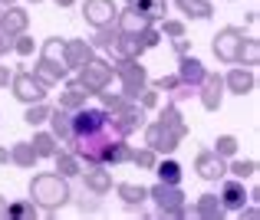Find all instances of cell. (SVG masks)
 Wrapping results in <instances>:
<instances>
[{"label":"cell","mask_w":260,"mask_h":220,"mask_svg":"<svg viewBox=\"0 0 260 220\" xmlns=\"http://www.w3.org/2000/svg\"><path fill=\"white\" fill-rule=\"evenodd\" d=\"M241 43H244V30L234 26V23H228V26H221V30L214 33V40H211V53H214L217 63L234 66L237 53H241Z\"/></svg>","instance_id":"obj_8"},{"label":"cell","mask_w":260,"mask_h":220,"mask_svg":"<svg viewBox=\"0 0 260 220\" xmlns=\"http://www.w3.org/2000/svg\"><path fill=\"white\" fill-rule=\"evenodd\" d=\"M7 53H10V40H7V36H4V33H0V59H4V56H7Z\"/></svg>","instance_id":"obj_50"},{"label":"cell","mask_w":260,"mask_h":220,"mask_svg":"<svg viewBox=\"0 0 260 220\" xmlns=\"http://www.w3.org/2000/svg\"><path fill=\"white\" fill-rule=\"evenodd\" d=\"M46 125H50V132L59 138V145H66V141L73 138V112H66V108L53 105V108H50V119H46Z\"/></svg>","instance_id":"obj_22"},{"label":"cell","mask_w":260,"mask_h":220,"mask_svg":"<svg viewBox=\"0 0 260 220\" xmlns=\"http://www.w3.org/2000/svg\"><path fill=\"white\" fill-rule=\"evenodd\" d=\"M26 4H30V7H40V4H43V0H26Z\"/></svg>","instance_id":"obj_54"},{"label":"cell","mask_w":260,"mask_h":220,"mask_svg":"<svg viewBox=\"0 0 260 220\" xmlns=\"http://www.w3.org/2000/svg\"><path fill=\"white\" fill-rule=\"evenodd\" d=\"M158 99H161L158 89H155V86H145V89L139 92V99H135V102H139L145 112H152V108H158Z\"/></svg>","instance_id":"obj_43"},{"label":"cell","mask_w":260,"mask_h":220,"mask_svg":"<svg viewBox=\"0 0 260 220\" xmlns=\"http://www.w3.org/2000/svg\"><path fill=\"white\" fill-rule=\"evenodd\" d=\"M79 181H83V188L89 194H95V197L112 194V184H115L112 181V168L102 164V161H86L83 171H79Z\"/></svg>","instance_id":"obj_9"},{"label":"cell","mask_w":260,"mask_h":220,"mask_svg":"<svg viewBox=\"0 0 260 220\" xmlns=\"http://www.w3.org/2000/svg\"><path fill=\"white\" fill-rule=\"evenodd\" d=\"M115 26H119L122 33H142L145 26H152V20H148L142 10H135V7L125 4V7L119 10V17H115Z\"/></svg>","instance_id":"obj_24"},{"label":"cell","mask_w":260,"mask_h":220,"mask_svg":"<svg viewBox=\"0 0 260 220\" xmlns=\"http://www.w3.org/2000/svg\"><path fill=\"white\" fill-rule=\"evenodd\" d=\"M237 69H228L224 72V92L228 95H250L257 89V72L254 69H247V66H241V63H234Z\"/></svg>","instance_id":"obj_16"},{"label":"cell","mask_w":260,"mask_h":220,"mask_svg":"<svg viewBox=\"0 0 260 220\" xmlns=\"http://www.w3.org/2000/svg\"><path fill=\"white\" fill-rule=\"evenodd\" d=\"M4 214H7V197L0 194V220H4Z\"/></svg>","instance_id":"obj_52"},{"label":"cell","mask_w":260,"mask_h":220,"mask_svg":"<svg viewBox=\"0 0 260 220\" xmlns=\"http://www.w3.org/2000/svg\"><path fill=\"white\" fill-rule=\"evenodd\" d=\"M59 46H63L59 36H50V40L40 43L37 63H33V76H40L46 86H59V82L70 76V69L63 66V56H59Z\"/></svg>","instance_id":"obj_3"},{"label":"cell","mask_w":260,"mask_h":220,"mask_svg":"<svg viewBox=\"0 0 260 220\" xmlns=\"http://www.w3.org/2000/svg\"><path fill=\"white\" fill-rule=\"evenodd\" d=\"M237 148H241L237 135H217V141H214V151L224 158V161H231V158L237 155Z\"/></svg>","instance_id":"obj_40"},{"label":"cell","mask_w":260,"mask_h":220,"mask_svg":"<svg viewBox=\"0 0 260 220\" xmlns=\"http://www.w3.org/2000/svg\"><path fill=\"white\" fill-rule=\"evenodd\" d=\"M30 145H33V151H37V158H40V161H50V158L59 151V138L50 132V128H43V125H40L37 132H33Z\"/></svg>","instance_id":"obj_25"},{"label":"cell","mask_w":260,"mask_h":220,"mask_svg":"<svg viewBox=\"0 0 260 220\" xmlns=\"http://www.w3.org/2000/svg\"><path fill=\"white\" fill-rule=\"evenodd\" d=\"M59 56H63V66L70 72H76V69H83V66L89 63V59L95 56V50H92V43L89 40H63V46H59Z\"/></svg>","instance_id":"obj_14"},{"label":"cell","mask_w":260,"mask_h":220,"mask_svg":"<svg viewBox=\"0 0 260 220\" xmlns=\"http://www.w3.org/2000/svg\"><path fill=\"white\" fill-rule=\"evenodd\" d=\"M30 30V13H26V7L20 4H10V7H0V33H4L7 40L20 36V33Z\"/></svg>","instance_id":"obj_15"},{"label":"cell","mask_w":260,"mask_h":220,"mask_svg":"<svg viewBox=\"0 0 260 220\" xmlns=\"http://www.w3.org/2000/svg\"><path fill=\"white\" fill-rule=\"evenodd\" d=\"M115 36H119V26H115V23H109V26H99V30H95L92 33V40H89V43H92V50L95 53H109V46H112L115 43Z\"/></svg>","instance_id":"obj_37"},{"label":"cell","mask_w":260,"mask_h":220,"mask_svg":"<svg viewBox=\"0 0 260 220\" xmlns=\"http://www.w3.org/2000/svg\"><path fill=\"white\" fill-rule=\"evenodd\" d=\"M95 99H99V105L106 108L109 115H119L125 105H132V102H135V99H128V95L122 92V89H119V92H112V86H109V89H102V92L95 95Z\"/></svg>","instance_id":"obj_31"},{"label":"cell","mask_w":260,"mask_h":220,"mask_svg":"<svg viewBox=\"0 0 260 220\" xmlns=\"http://www.w3.org/2000/svg\"><path fill=\"white\" fill-rule=\"evenodd\" d=\"M145 145L155 151V155H175L181 148V141L188 138V122H184L181 108L175 102H165L158 108V119L145 122Z\"/></svg>","instance_id":"obj_1"},{"label":"cell","mask_w":260,"mask_h":220,"mask_svg":"<svg viewBox=\"0 0 260 220\" xmlns=\"http://www.w3.org/2000/svg\"><path fill=\"white\" fill-rule=\"evenodd\" d=\"M204 63L194 56V53H188V56H178V79L184 82V86H201V79H204Z\"/></svg>","instance_id":"obj_21"},{"label":"cell","mask_w":260,"mask_h":220,"mask_svg":"<svg viewBox=\"0 0 260 220\" xmlns=\"http://www.w3.org/2000/svg\"><path fill=\"white\" fill-rule=\"evenodd\" d=\"M128 7H135V10H142L152 23H158V20L168 17V0H125Z\"/></svg>","instance_id":"obj_34"},{"label":"cell","mask_w":260,"mask_h":220,"mask_svg":"<svg viewBox=\"0 0 260 220\" xmlns=\"http://www.w3.org/2000/svg\"><path fill=\"white\" fill-rule=\"evenodd\" d=\"M0 164H10V148L0 145Z\"/></svg>","instance_id":"obj_51"},{"label":"cell","mask_w":260,"mask_h":220,"mask_svg":"<svg viewBox=\"0 0 260 220\" xmlns=\"http://www.w3.org/2000/svg\"><path fill=\"white\" fill-rule=\"evenodd\" d=\"M158 158H161V155H155L148 145H145V148H132V164H135V168H142V171H152Z\"/></svg>","instance_id":"obj_41"},{"label":"cell","mask_w":260,"mask_h":220,"mask_svg":"<svg viewBox=\"0 0 260 220\" xmlns=\"http://www.w3.org/2000/svg\"><path fill=\"white\" fill-rule=\"evenodd\" d=\"M194 174L201 177V181L217 184L221 177H228V161H224V158L217 155L214 148H201V151L194 155Z\"/></svg>","instance_id":"obj_12"},{"label":"cell","mask_w":260,"mask_h":220,"mask_svg":"<svg viewBox=\"0 0 260 220\" xmlns=\"http://www.w3.org/2000/svg\"><path fill=\"white\" fill-rule=\"evenodd\" d=\"M178 82H181V79H178V72H172V76H161V79H155V82L148 79V86H155L158 92H165V95H168V92H172V89L178 86Z\"/></svg>","instance_id":"obj_46"},{"label":"cell","mask_w":260,"mask_h":220,"mask_svg":"<svg viewBox=\"0 0 260 220\" xmlns=\"http://www.w3.org/2000/svg\"><path fill=\"white\" fill-rule=\"evenodd\" d=\"M10 164H17V168H23V171L37 168L40 158H37V151H33L30 141H13L10 145Z\"/></svg>","instance_id":"obj_28"},{"label":"cell","mask_w":260,"mask_h":220,"mask_svg":"<svg viewBox=\"0 0 260 220\" xmlns=\"http://www.w3.org/2000/svg\"><path fill=\"white\" fill-rule=\"evenodd\" d=\"M99 161H102V164H109V168H119V164H132V145H128V138H109L106 145H102Z\"/></svg>","instance_id":"obj_20"},{"label":"cell","mask_w":260,"mask_h":220,"mask_svg":"<svg viewBox=\"0 0 260 220\" xmlns=\"http://www.w3.org/2000/svg\"><path fill=\"white\" fill-rule=\"evenodd\" d=\"M53 161H56V174H63L66 181L79 177V171H83V161H79V158L73 155L70 148H59L56 155H53Z\"/></svg>","instance_id":"obj_30"},{"label":"cell","mask_w":260,"mask_h":220,"mask_svg":"<svg viewBox=\"0 0 260 220\" xmlns=\"http://www.w3.org/2000/svg\"><path fill=\"white\" fill-rule=\"evenodd\" d=\"M33 50H37V40L30 36V30L10 40V53H17V56H23V59H26V56H33Z\"/></svg>","instance_id":"obj_39"},{"label":"cell","mask_w":260,"mask_h":220,"mask_svg":"<svg viewBox=\"0 0 260 220\" xmlns=\"http://www.w3.org/2000/svg\"><path fill=\"white\" fill-rule=\"evenodd\" d=\"M139 36H142V43H145V50H155V46H158L161 40H165V36L158 33V26H155V23H152V26H145V30H142Z\"/></svg>","instance_id":"obj_45"},{"label":"cell","mask_w":260,"mask_h":220,"mask_svg":"<svg viewBox=\"0 0 260 220\" xmlns=\"http://www.w3.org/2000/svg\"><path fill=\"white\" fill-rule=\"evenodd\" d=\"M172 50H175V56H188V53H191L188 36H178V40H172Z\"/></svg>","instance_id":"obj_47"},{"label":"cell","mask_w":260,"mask_h":220,"mask_svg":"<svg viewBox=\"0 0 260 220\" xmlns=\"http://www.w3.org/2000/svg\"><path fill=\"white\" fill-rule=\"evenodd\" d=\"M10 4H17V0H0V7H10Z\"/></svg>","instance_id":"obj_53"},{"label":"cell","mask_w":260,"mask_h":220,"mask_svg":"<svg viewBox=\"0 0 260 220\" xmlns=\"http://www.w3.org/2000/svg\"><path fill=\"white\" fill-rule=\"evenodd\" d=\"M198 102H201V108L204 112H221V105H224V76L221 72H204V79H201V86H198Z\"/></svg>","instance_id":"obj_11"},{"label":"cell","mask_w":260,"mask_h":220,"mask_svg":"<svg viewBox=\"0 0 260 220\" xmlns=\"http://www.w3.org/2000/svg\"><path fill=\"white\" fill-rule=\"evenodd\" d=\"M53 4H56V7H59V10H73V7H76V4H79V0H53Z\"/></svg>","instance_id":"obj_49"},{"label":"cell","mask_w":260,"mask_h":220,"mask_svg":"<svg viewBox=\"0 0 260 220\" xmlns=\"http://www.w3.org/2000/svg\"><path fill=\"white\" fill-rule=\"evenodd\" d=\"M194 92H198L194 86H184V82H178V86L172 89V92H168V102H175V105H181V102H188V99H191Z\"/></svg>","instance_id":"obj_44"},{"label":"cell","mask_w":260,"mask_h":220,"mask_svg":"<svg viewBox=\"0 0 260 220\" xmlns=\"http://www.w3.org/2000/svg\"><path fill=\"white\" fill-rule=\"evenodd\" d=\"M73 82H76L79 89H83L86 95H99L102 89H109L115 82V69H112V59H102L99 53H95L92 59L83 66V69H76L73 76Z\"/></svg>","instance_id":"obj_5"},{"label":"cell","mask_w":260,"mask_h":220,"mask_svg":"<svg viewBox=\"0 0 260 220\" xmlns=\"http://www.w3.org/2000/svg\"><path fill=\"white\" fill-rule=\"evenodd\" d=\"M148 201L155 204V214L168 217V220H181L188 217V197H184L181 184H161L155 181L148 188Z\"/></svg>","instance_id":"obj_4"},{"label":"cell","mask_w":260,"mask_h":220,"mask_svg":"<svg viewBox=\"0 0 260 220\" xmlns=\"http://www.w3.org/2000/svg\"><path fill=\"white\" fill-rule=\"evenodd\" d=\"M217 197H221L224 214H237V210L247 204V188H244V181H237V177H221Z\"/></svg>","instance_id":"obj_18"},{"label":"cell","mask_w":260,"mask_h":220,"mask_svg":"<svg viewBox=\"0 0 260 220\" xmlns=\"http://www.w3.org/2000/svg\"><path fill=\"white\" fill-rule=\"evenodd\" d=\"M10 72H13L10 66H4V63H0V92H4V89L10 86Z\"/></svg>","instance_id":"obj_48"},{"label":"cell","mask_w":260,"mask_h":220,"mask_svg":"<svg viewBox=\"0 0 260 220\" xmlns=\"http://www.w3.org/2000/svg\"><path fill=\"white\" fill-rule=\"evenodd\" d=\"M102 197H95V194H89V191L83 188V194H79V201H76V210H79V214H83V217H92V214H99V210H102Z\"/></svg>","instance_id":"obj_42"},{"label":"cell","mask_w":260,"mask_h":220,"mask_svg":"<svg viewBox=\"0 0 260 220\" xmlns=\"http://www.w3.org/2000/svg\"><path fill=\"white\" fill-rule=\"evenodd\" d=\"M63 82H66V89H63V95H59V102H56V105H59V108H66V112H76V108H83L86 102H89V95H86L83 89H79L76 82L70 79V76H66Z\"/></svg>","instance_id":"obj_29"},{"label":"cell","mask_w":260,"mask_h":220,"mask_svg":"<svg viewBox=\"0 0 260 220\" xmlns=\"http://www.w3.org/2000/svg\"><path fill=\"white\" fill-rule=\"evenodd\" d=\"M152 171L158 174L161 184H181V177H184V168H181V161H178L175 155H161Z\"/></svg>","instance_id":"obj_26"},{"label":"cell","mask_w":260,"mask_h":220,"mask_svg":"<svg viewBox=\"0 0 260 220\" xmlns=\"http://www.w3.org/2000/svg\"><path fill=\"white\" fill-rule=\"evenodd\" d=\"M142 53H148V50H145L139 33H122L119 30L115 43L109 46V59H142Z\"/></svg>","instance_id":"obj_19"},{"label":"cell","mask_w":260,"mask_h":220,"mask_svg":"<svg viewBox=\"0 0 260 220\" xmlns=\"http://www.w3.org/2000/svg\"><path fill=\"white\" fill-rule=\"evenodd\" d=\"M260 171V164L254 161V158H231L228 161V177H237V181H250V177H254Z\"/></svg>","instance_id":"obj_32"},{"label":"cell","mask_w":260,"mask_h":220,"mask_svg":"<svg viewBox=\"0 0 260 220\" xmlns=\"http://www.w3.org/2000/svg\"><path fill=\"white\" fill-rule=\"evenodd\" d=\"M178 13L181 17H191V20H211L214 17V4L211 0H175Z\"/></svg>","instance_id":"obj_27"},{"label":"cell","mask_w":260,"mask_h":220,"mask_svg":"<svg viewBox=\"0 0 260 220\" xmlns=\"http://www.w3.org/2000/svg\"><path fill=\"white\" fill-rule=\"evenodd\" d=\"M40 217V207L26 197V201H7V214L4 220H37Z\"/></svg>","instance_id":"obj_33"},{"label":"cell","mask_w":260,"mask_h":220,"mask_svg":"<svg viewBox=\"0 0 260 220\" xmlns=\"http://www.w3.org/2000/svg\"><path fill=\"white\" fill-rule=\"evenodd\" d=\"M112 69H115L122 92L128 99H139V92L148 86V69L142 66V59H112Z\"/></svg>","instance_id":"obj_7"},{"label":"cell","mask_w":260,"mask_h":220,"mask_svg":"<svg viewBox=\"0 0 260 220\" xmlns=\"http://www.w3.org/2000/svg\"><path fill=\"white\" fill-rule=\"evenodd\" d=\"M30 201L40 207V214L53 217L73 201V184L56 171H37L30 177Z\"/></svg>","instance_id":"obj_2"},{"label":"cell","mask_w":260,"mask_h":220,"mask_svg":"<svg viewBox=\"0 0 260 220\" xmlns=\"http://www.w3.org/2000/svg\"><path fill=\"white\" fill-rule=\"evenodd\" d=\"M237 63L247 66V69H257L260 66V40L257 36H244L241 53H237Z\"/></svg>","instance_id":"obj_35"},{"label":"cell","mask_w":260,"mask_h":220,"mask_svg":"<svg viewBox=\"0 0 260 220\" xmlns=\"http://www.w3.org/2000/svg\"><path fill=\"white\" fill-rule=\"evenodd\" d=\"M10 92H13V99H17V102L30 105V102H43L46 95H50V86H46L40 76H33V69L17 66V69L10 72Z\"/></svg>","instance_id":"obj_6"},{"label":"cell","mask_w":260,"mask_h":220,"mask_svg":"<svg viewBox=\"0 0 260 220\" xmlns=\"http://www.w3.org/2000/svg\"><path fill=\"white\" fill-rule=\"evenodd\" d=\"M115 17H119V4L115 0H83V20L92 30L115 23Z\"/></svg>","instance_id":"obj_13"},{"label":"cell","mask_w":260,"mask_h":220,"mask_svg":"<svg viewBox=\"0 0 260 220\" xmlns=\"http://www.w3.org/2000/svg\"><path fill=\"white\" fill-rule=\"evenodd\" d=\"M112 188H115V197L122 201V207H125L128 214H135V210L142 214V207L148 204V188H145V184H139V181H119V184H112Z\"/></svg>","instance_id":"obj_17"},{"label":"cell","mask_w":260,"mask_h":220,"mask_svg":"<svg viewBox=\"0 0 260 220\" xmlns=\"http://www.w3.org/2000/svg\"><path fill=\"white\" fill-rule=\"evenodd\" d=\"M188 214H194V217H201V220H224V217H228V214H224V207H221V197L211 194V191L198 197L194 207H191Z\"/></svg>","instance_id":"obj_23"},{"label":"cell","mask_w":260,"mask_h":220,"mask_svg":"<svg viewBox=\"0 0 260 220\" xmlns=\"http://www.w3.org/2000/svg\"><path fill=\"white\" fill-rule=\"evenodd\" d=\"M106 122H109V112L102 105H86L73 112V135H99L106 132Z\"/></svg>","instance_id":"obj_10"},{"label":"cell","mask_w":260,"mask_h":220,"mask_svg":"<svg viewBox=\"0 0 260 220\" xmlns=\"http://www.w3.org/2000/svg\"><path fill=\"white\" fill-rule=\"evenodd\" d=\"M158 33L161 36H168V40H178V36H188V26H184V20H175V17H165V20H158Z\"/></svg>","instance_id":"obj_38"},{"label":"cell","mask_w":260,"mask_h":220,"mask_svg":"<svg viewBox=\"0 0 260 220\" xmlns=\"http://www.w3.org/2000/svg\"><path fill=\"white\" fill-rule=\"evenodd\" d=\"M50 102H30V105H26V112H23V122L30 128H40V125H46V119H50Z\"/></svg>","instance_id":"obj_36"}]
</instances>
